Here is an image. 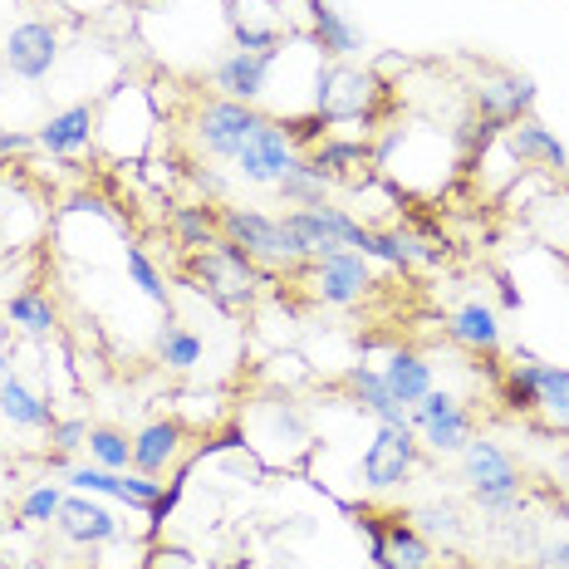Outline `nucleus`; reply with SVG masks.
I'll return each mask as SVG.
<instances>
[{
  "label": "nucleus",
  "mask_w": 569,
  "mask_h": 569,
  "mask_svg": "<svg viewBox=\"0 0 569 569\" xmlns=\"http://www.w3.org/2000/svg\"><path fill=\"white\" fill-rule=\"evenodd\" d=\"M501 402H506L511 412H536V408H540L536 383L526 378V369H520V363H511V373H506V383H501Z\"/></svg>",
  "instance_id": "nucleus-35"
},
{
  "label": "nucleus",
  "mask_w": 569,
  "mask_h": 569,
  "mask_svg": "<svg viewBox=\"0 0 569 569\" xmlns=\"http://www.w3.org/2000/svg\"><path fill=\"white\" fill-rule=\"evenodd\" d=\"M363 158H369V148H363V142H349V138H325V142H319V148L310 152V162H315V168H325L329 177L363 168Z\"/></svg>",
  "instance_id": "nucleus-31"
},
{
  "label": "nucleus",
  "mask_w": 569,
  "mask_h": 569,
  "mask_svg": "<svg viewBox=\"0 0 569 569\" xmlns=\"http://www.w3.org/2000/svg\"><path fill=\"white\" fill-rule=\"evenodd\" d=\"M26 148H40L30 133H0V158H10V152H26Z\"/></svg>",
  "instance_id": "nucleus-38"
},
{
  "label": "nucleus",
  "mask_w": 569,
  "mask_h": 569,
  "mask_svg": "<svg viewBox=\"0 0 569 569\" xmlns=\"http://www.w3.org/2000/svg\"><path fill=\"white\" fill-rule=\"evenodd\" d=\"M50 442H54V457H74L79 447H89V422L84 418H64L50 427Z\"/></svg>",
  "instance_id": "nucleus-36"
},
{
  "label": "nucleus",
  "mask_w": 569,
  "mask_h": 569,
  "mask_svg": "<svg viewBox=\"0 0 569 569\" xmlns=\"http://www.w3.org/2000/svg\"><path fill=\"white\" fill-rule=\"evenodd\" d=\"M0 569H10V565H6V560H0Z\"/></svg>",
  "instance_id": "nucleus-42"
},
{
  "label": "nucleus",
  "mask_w": 569,
  "mask_h": 569,
  "mask_svg": "<svg viewBox=\"0 0 569 569\" xmlns=\"http://www.w3.org/2000/svg\"><path fill=\"white\" fill-rule=\"evenodd\" d=\"M89 457L103 471H128L133 467V442H128L118 427H89Z\"/></svg>",
  "instance_id": "nucleus-30"
},
{
  "label": "nucleus",
  "mask_w": 569,
  "mask_h": 569,
  "mask_svg": "<svg viewBox=\"0 0 569 569\" xmlns=\"http://www.w3.org/2000/svg\"><path fill=\"white\" fill-rule=\"evenodd\" d=\"M418 432H422V447H427V452H437V457H452V452H461V447L471 442V412L457 402V408H447L442 418L422 422Z\"/></svg>",
  "instance_id": "nucleus-24"
},
{
  "label": "nucleus",
  "mask_w": 569,
  "mask_h": 569,
  "mask_svg": "<svg viewBox=\"0 0 569 569\" xmlns=\"http://www.w3.org/2000/svg\"><path fill=\"white\" fill-rule=\"evenodd\" d=\"M172 231L177 241L187 246V251H207V246H217V217H211L207 207H177L172 211Z\"/></svg>",
  "instance_id": "nucleus-28"
},
{
  "label": "nucleus",
  "mask_w": 569,
  "mask_h": 569,
  "mask_svg": "<svg viewBox=\"0 0 569 569\" xmlns=\"http://www.w3.org/2000/svg\"><path fill=\"white\" fill-rule=\"evenodd\" d=\"M266 123L256 113V103H236V99H211L207 109L197 113V142L211 152V158H227L236 162L241 148L251 142V133Z\"/></svg>",
  "instance_id": "nucleus-6"
},
{
  "label": "nucleus",
  "mask_w": 569,
  "mask_h": 569,
  "mask_svg": "<svg viewBox=\"0 0 569 569\" xmlns=\"http://www.w3.org/2000/svg\"><path fill=\"white\" fill-rule=\"evenodd\" d=\"M506 148H511L520 162H540V168H555V172H565V168H569L565 142L555 138L545 123H536V118H520L511 133H506Z\"/></svg>",
  "instance_id": "nucleus-18"
},
{
  "label": "nucleus",
  "mask_w": 569,
  "mask_h": 569,
  "mask_svg": "<svg viewBox=\"0 0 569 569\" xmlns=\"http://www.w3.org/2000/svg\"><path fill=\"white\" fill-rule=\"evenodd\" d=\"M59 506H64V491L44 481V486H34L26 501H20V520H26V526H50V520L59 516Z\"/></svg>",
  "instance_id": "nucleus-34"
},
{
  "label": "nucleus",
  "mask_w": 569,
  "mask_h": 569,
  "mask_svg": "<svg viewBox=\"0 0 569 569\" xmlns=\"http://www.w3.org/2000/svg\"><path fill=\"white\" fill-rule=\"evenodd\" d=\"M408 520L422 530L427 540H452V536H461V511H457L452 501H427Z\"/></svg>",
  "instance_id": "nucleus-32"
},
{
  "label": "nucleus",
  "mask_w": 569,
  "mask_h": 569,
  "mask_svg": "<svg viewBox=\"0 0 569 569\" xmlns=\"http://www.w3.org/2000/svg\"><path fill=\"white\" fill-rule=\"evenodd\" d=\"M310 10V26H315V44L325 50L329 59H349L363 50V30L353 20H343V10H335L329 0H305Z\"/></svg>",
  "instance_id": "nucleus-16"
},
{
  "label": "nucleus",
  "mask_w": 569,
  "mask_h": 569,
  "mask_svg": "<svg viewBox=\"0 0 569 569\" xmlns=\"http://www.w3.org/2000/svg\"><path fill=\"white\" fill-rule=\"evenodd\" d=\"M295 168V142L284 133V123H260L251 142L241 148V158H236V177L251 187H280V177Z\"/></svg>",
  "instance_id": "nucleus-8"
},
{
  "label": "nucleus",
  "mask_w": 569,
  "mask_h": 569,
  "mask_svg": "<svg viewBox=\"0 0 569 569\" xmlns=\"http://www.w3.org/2000/svg\"><path fill=\"white\" fill-rule=\"evenodd\" d=\"M280 44L276 50H236L231 59H221L217 64V89L221 99H236V103H256L260 93H266V79H270V64H276Z\"/></svg>",
  "instance_id": "nucleus-12"
},
{
  "label": "nucleus",
  "mask_w": 569,
  "mask_h": 569,
  "mask_svg": "<svg viewBox=\"0 0 569 569\" xmlns=\"http://www.w3.org/2000/svg\"><path fill=\"white\" fill-rule=\"evenodd\" d=\"M26 569H44V565H26Z\"/></svg>",
  "instance_id": "nucleus-41"
},
{
  "label": "nucleus",
  "mask_w": 569,
  "mask_h": 569,
  "mask_svg": "<svg viewBox=\"0 0 569 569\" xmlns=\"http://www.w3.org/2000/svg\"><path fill=\"white\" fill-rule=\"evenodd\" d=\"M177 452H182V427L177 422H148L133 437V467L142 477H162L177 461Z\"/></svg>",
  "instance_id": "nucleus-19"
},
{
  "label": "nucleus",
  "mask_w": 569,
  "mask_h": 569,
  "mask_svg": "<svg viewBox=\"0 0 569 569\" xmlns=\"http://www.w3.org/2000/svg\"><path fill=\"white\" fill-rule=\"evenodd\" d=\"M319 128H329V118L310 113V118H290V123H284V133H290V142H315Z\"/></svg>",
  "instance_id": "nucleus-37"
},
{
  "label": "nucleus",
  "mask_w": 569,
  "mask_h": 569,
  "mask_svg": "<svg viewBox=\"0 0 569 569\" xmlns=\"http://www.w3.org/2000/svg\"><path fill=\"white\" fill-rule=\"evenodd\" d=\"M192 276H197V290L227 315L246 310L251 295H256V260L246 256L236 241H227V236H221L217 246H207V251L192 256Z\"/></svg>",
  "instance_id": "nucleus-2"
},
{
  "label": "nucleus",
  "mask_w": 569,
  "mask_h": 569,
  "mask_svg": "<svg viewBox=\"0 0 569 569\" xmlns=\"http://www.w3.org/2000/svg\"><path fill=\"white\" fill-rule=\"evenodd\" d=\"M54 526H59V536L74 540V545H103V540L118 536V520L103 511L99 501H84V496H64Z\"/></svg>",
  "instance_id": "nucleus-13"
},
{
  "label": "nucleus",
  "mask_w": 569,
  "mask_h": 569,
  "mask_svg": "<svg viewBox=\"0 0 569 569\" xmlns=\"http://www.w3.org/2000/svg\"><path fill=\"white\" fill-rule=\"evenodd\" d=\"M54 59H59V34H54V26H44V20H26V26L10 30V40H6L10 74L44 79L54 69Z\"/></svg>",
  "instance_id": "nucleus-11"
},
{
  "label": "nucleus",
  "mask_w": 569,
  "mask_h": 569,
  "mask_svg": "<svg viewBox=\"0 0 569 569\" xmlns=\"http://www.w3.org/2000/svg\"><path fill=\"white\" fill-rule=\"evenodd\" d=\"M477 103H481L486 118H496V123H520V118L530 113V103H536V79L501 74V79H491V84L477 89Z\"/></svg>",
  "instance_id": "nucleus-15"
},
{
  "label": "nucleus",
  "mask_w": 569,
  "mask_h": 569,
  "mask_svg": "<svg viewBox=\"0 0 569 569\" xmlns=\"http://www.w3.org/2000/svg\"><path fill=\"white\" fill-rule=\"evenodd\" d=\"M69 486L84 496H113L123 506H138V511H152L162 496V481L158 477H123V471H103V467H74L69 471Z\"/></svg>",
  "instance_id": "nucleus-10"
},
{
  "label": "nucleus",
  "mask_w": 569,
  "mask_h": 569,
  "mask_svg": "<svg viewBox=\"0 0 569 569\" xmlns=\"http://www.w3.org/2000/svg\"><path fill=\"white\" fill-rule=\"evenodd\" d=\"M452 339L467 343V349H477V353H491L496 343H501V319H496L491 305L471 300L452 315Z\"/></svg>",
  "instance_id": "nucleus-22"
},
{
  "label": "nucleus",
  "mask_w": 569,
  "mask_h": 569,
  "mask_svg": "<svg viewBox=\"0 0 569 569\" xmlns=\"http://www.w3.org/2000/svg\"><path fill=\"white\" fill-rule=\"evenodd\" d=\"M123 266H128V280L138 284L142 295H148L152 305H168V284H162V270L148 260V251H138V246H128L123 251Z\"/></svg>",
  "instance_id": "nucleus-33"
},
{
  "label": "nucleus",
  "mask_w": 569,
  "mask_h": 569,
  "mask_svg": "<svg viewBox=\"0 0 569 569\" xmlns=\"http://www.w3.org/2000/svg\"><path fill=\"white\" fill-rule=\"evenodd\" d=\"M383 383H388V393H393V402L418 408V402L432 393V363L418 359V353H408V349H398V353H388Z\"/></svg>",
  "instance_id": "nucleus-21"
},
{
  "label": "nucleus",
  "mask_w": 569,
  "mask_h": 569,
  "mask_svg": "<svg viewBox=\"0 0 569 569\" xmlns=\"http://www.w3.org/2000/svg\"><path fill=\"white\" fill-rule=\"evenodd\" d=\"M217 227L227 241H236L246 256L256 260V266H295L300 256V241H295V231L284 227V217H260V211H241V207H221Z\"/></svg>",
  "instance_id": "nucleus-3"
},
{
  "label": "nucleus",
  "mask_w": 569,
  "mask_h": 569,
  "mask_svg": "<svg viewBox=\"0 0 569 569\" xmlns=\"http://www.w3.org/2000/svg\"><path fill=\"white\" fill-rule=\"evenodd\" d=\"M383 536H388V555H393L398 569H432V545H427V536L412 520H402V516L388 520Z\"/></svg>",
  "instance_id": "nucleus-26"
},
{
  "label": "nucleus",
  "mask_w": 569,
  "mask_h": 569,
  "mask_svg": "<svg viewBox=\"0 0 569 569\" xmlns=\"http://www.w3.org/2000/svg\"><path fill=\"white\" fill-rule=\"evenodd\" d=\"M378 99V79L359 74V69H319L315 79V113H325L329 123H349V118H363Z\"/></svg>",
  "instance_id": "nucleus-7"
},
{
  "label": "nucleus",
  "mask_w": 569,
  "mask_h": 569,
  "mask_svg": "<svg viewBox=\"0 0 569 569\" xmlns=\"http://www.w3.org/2000/svg\"><path fill=\"white\" fill-rule=\"evenodd\" d=\"M540 569H569V540L550 545V550H545V560H540Z\"/></svg>",
  "instance_id": "nucleus-39"
},
{
  "label": "nucleus",
  "mask_w": 569,
  "mask_h": 569,
  "mask_svg": "<svg viewBox=\"0 0 569 569\" xmlns=\"http://www.w3.org/2000/svg\"><path fill=\"white\" fill-rule=\"evenodd\" d=\"M412 467H418V432L412 427H378L373 442L363 447L359 477L369 491H393L412 477Z\"/></svg>",
  "instance_id": "nucleus-5"
},
{
  "label": "nucleus",
  "mask_w": 569,
  "mask_h": 569,
  "mask_svg": "<svg viewBox=\"0 0 569 569\" xmlns=\"http://www.w3.org/2000/svg\"><path fill=\"white\" fill-rule=\"evenodd\" d=\"M516 363L526 369V378L536 383V398H540V408L560 432H569V369H560V363H540V359H530V353H516Z\"/></svg>",
  "instance_id": "nucleus-14"
},
{
  "label": "nucleus",
  "mask_w": 569,
  "mask_h": 569,
  "mask_svg": "<svg viewBox=\"0 0 569 569\" xmlns=\"http://www.w3.org/2000/svg\"><path fill=\"white\" fill-rule=\"evenodd\" d=\"M10 325H20L26 335H54V325H59V315H54V305H50V295L44 290H20V295H10Z\"/></svg>",
  "instance_id": "nucleus-27"
},
{
  "label": "nucleus",
  "mask_w": 569,
  "mask_h": 569,
  "mask_svg": "<svg viewBox=\"0 0 569 569\" xmlns=\"http://www.w3.org/2000/svg\"><path fill=\"white\" fill-rule=\"evenodd\" d=\"M315 295L325 305H353L363 290L373 284V270H369V256L359 251H335L325 260H315Z\"/></svg>",
  "instance_id": "nucleus-9"
},
{
  "label": "nucleus",
  "mask_w": 569,
  "mask_h": 569,
  "mask_svg": "<svg viewBox=\"0 0 569 569\" xmlns=\"http://www.w3.org/2000/svg\"><path fill=\"white\" fill-rule=\"evenodd\" d=\"M461 481H467L471 501L491 516H511L520 506V467L506 447L486 442V437H471L461 447Z\"/></svg>",
  "instance_id": "nucleus-1"
},
{
  "label": "nucleus",
  "mask_w": 569,
  "mask_h": 569,
  "mask_svg": "<svg viewBox=\"0 0 569 569\" xmlns=\"http://www.w3.org/2000/svg\"><path fill=\"white\" fill-rule=\"evenodd\" d=\"M6 369H10V359H6V353H0V383H6Z\"/></svg>",
  "instance_id": "nucleus-40"
},
{
  "label": "nucleus",
  "mask_w": 569,
  "mask_h": 569,
  "mask_svg": "<svg viewBox=\"0 0 569 569\" xmlns=\"http://www.w3.org/2000/svg\"><path fill=\"white\" fill-rule=\"evenodd\" d=\"M329 187H335V177H329L325 168H315L310 158H295V168L280 177V197L284 207H325L329 201Z\"/></svg>",
  "instance_id": "nucleus-23"
},
{
  "label": "nucleus",
  "mask_w": 569,
  "mask_h": 569,
  "mask_svg": "<svg viewBox=\"0 0 569 569\" xmlns=\"http://www.w3.org/2000/svg\"><path fill=\"white\" fill-rule=\"evenodd\" d=\"M93 123H99V113H93V103H74V109L54 113L50 123H44L40 133H34V142H40L44 152H54V158H69V152L89 148Z\"/></svg>",
  "instance_id": "nucleus-17"
},
{
  "label": "nucleus",
  "mask_w": 569,
  "mask_h": 569,
  "mask_svg": "<svg viewBox=\"0 0 569 569\" xmlns=\"http://www.w3.org/2000/svg\"><path fill=\"white\" fill-rule=\"evenodd\" d=\"M284 227L295 231V241H300V256L305 260H325L335 251H359L363 241V227L349 217L343 207H295L290 217H284Z\"/></svg>",
  "instance_id": "nucleus-4"
},
{
  "label": "nucleus",
  "mask_w": 569,
  "mask_h": 569,
  "mask_svg": "<svg viewBox=\"0 0 569 569\" xmlns=\"http://www.w3.org/2000/svg\"><path fill=\"white\" fill-rule=\"evenodd\" d=\"M0 418L16 427H54V408L44 398H34L26 383L6 378V383H0Z\"/></svg>",
  "instance_id": "nucleus-25"
},
{
  "label": "nucleus",
  "mask_w": 569,
  "mask_h": 569,
  "mask_svg": "<svg viewBox=\"0 0 569 569\" xmlns=\"http://www.w3.org/2000/svg\"><path fill=\"white\" fill-rule=\"evenodd\" d=\"M158 353H162L168 369L187 373V369H197L201 363V339L192 335V329H182V325H162L158 329Z\"/></svg>",
  "instance_id": "nucleus-29"
},
{
  "label": "nucleus",
  "mask_w": 569,
  "mask_h": 569,
  "mask_svg": "<svg viewBox=\"0 0 569 569\" xmlns=\"http://www.w3.org/2000/svg\"><path fill=\"white\" fill-rule=\"evenodd\" d=\"M349 388H353V398H359V408H369L378 427H412L408 422V408L402 402H393V393H388V383H383V373H373L369 363H353L349 373Z\"/></svg>",
  "instance_id": "nucleus-20"
}]
</instances>
